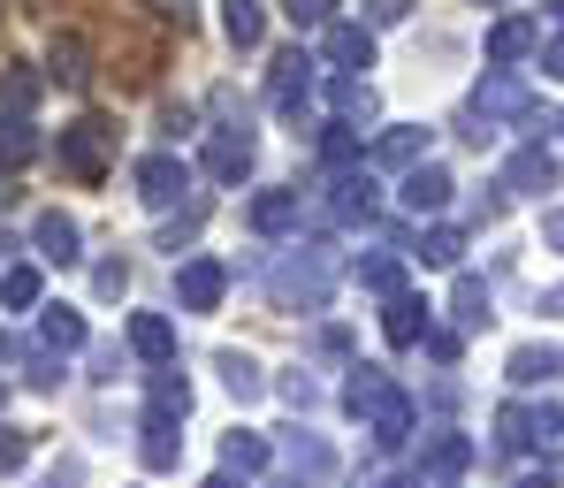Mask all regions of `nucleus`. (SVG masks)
I'll return each instance as SVG.
<instances>
[{"label":"nucleus","mask_w":564,"mask_h":488,"mask_svg":"<svg viewBox=\"0 0 564 488\" xmlns=\"http://www.w3.org/2000/svg\"><path fill=\"white\" fill-rule=\"evenodd\" d=\"M107 153H115V122H99V115H85L77 130H62V145H54V161H62L69 176H99Z\"/></svg>","instance_id":"obj_1"},{"label":"nucleus","mask_w":564,"mask_h":488,"mask_svg":"<svg viewBox=\"0 0 564 488\" xmlns=\"http://www.w3.org/2000/svg\"><path fill=\"white\" fill-rule=\"evenodd\" d=\"M184 184H191V169L176 153H145V161H138V198H145V206H169Z\"/></svg>","instance_id":"obj_2"},{"label":"nucleus","mask_w":564,"mask_h":488,"mask_svg":"<svg viewBox=\"0 0 564 488\" xmlns=\"http://www.w3.org/2000/svg\"><path fill=\"white\" fill-rule=\"evenodd\" d=\"M275 297H282V305H305V313H313V305L328 297V268H321V260H305V268H282V275H275Z\"/></svg>","instance_id":"obj_3"},{"label":"nucleus","mask_w":564,"mask_h":488,"mask_svg":"<svg viewBox=\"0 0 564 488\" xmlns=\"http://www.w3.org/2000/svg\"><path fill=\"white\" fill-rule=\"evenodd\" d=\"M344 404H351V412H367V420H381V412L397 404V390L381 382V367H351V382H344Z\"/></svg>","instance_id":"obj_4"},{"label":"nucleus","mask_w":564,"mask_h":488,"mask_svg":"<svg viewBox=\"0 0 564 488\" xmlns=\"http://www.w3.org/2000/svg\"><path fill=\"white\" fill-rule=\"evenodd\" d=\"M245 169H252V138H245V130H221V138L206 145V176H221V184H237Z\"/></svg>","instance_id":"obj_5"},{"label":"nucleus","mask_w":564,"mask_h":488,"mask_svg":"<svg viewBox=\"0 0 564 488\" xmlns=\"http://www.w3.org/2000/svg\"><path fill=\"white\" fill-rule=\"evenodd\" d=\"M305 93H313V62L290 46V54L275 62V107H282V115H297V107H305Z\"/></svg>","instance_id":"obj_6"},{"label":"nucleus","mask_w":564,"mask_h":488,"mask_svg":"<svg viewBox=\"0 0 564 488\" xmlns=\"http://www.w3.org/2000/svg\"><path fill=\"white\" fill-rule=\"evenodd\" d=\"M221 283H229V275H221V260H191L184 275H176V297H184L191 313H206V305L221 297Z\"/></svg>","instance_id":"obj_7"},{"label":"nucleus","mask_w":564,"mask_h":488,"mask_svg":"<svg viewBox=\"0 0 564 488\" xmlns=\"http://www.w3.org/2000/svg\"><path fill=\"white\" fill-rule=\"evenodd\" d=\"M328 62H344V69H367V62H375V39H367L359 23H328Z\"/></svg>","instance_id":"obj_8"},{"label":"nucleus","mask_w":564,"mask_h":488,"mask_svg":"<svg viewBox=\"0 0 564 488\" xmlns=\"http://www.w3.org/2000/svg\"><path fill=\"white\" fill-rule=\"evenodd\" d=\"M130 344H138L145 359H161V367L176 359V328H169L161 313H138V321H130Z\"/></svg>","instance_id":"obj_9"},{"label":"nucleus","mask_w":564,"mask_h":488,"mask_svg":"<svg viewBox=\"0 0 564 488\" xmlns=\"http://www.w3.org/2000/svg\"><path fill=\"white\" fill-rule=\"evenodd\" d=\"M473 115H527V85L519 77H488L473 93Z\"/></svg>","instance_id":"obj_10"},{"label":"nucleus","mask_w":564,"mask_h":488,"mask_svg":"<svg viewBox=\"0 0 564 488\" xmlns=\"http://www.w3.org/2000/svg\"><path fill=\"white\" fill-rule=\"evenodd\" d=\"M282 466H290V474H297L305 488H313V481H328V451H321L313 435H290V443H282Z\"/></svg>","instance_id":"obj_11"},{"label":"nucleus","mask_w":564,"mask_h":488,"mask_svg":"<svg viewBox=\"0 0 564 488\" xmlns=\"http://www.w3.org/2000/svg\"><path fill=\"white\" fill-rule=\"evenodd\" d=\"M443 198H451V176H443V169H412V176H404V206H412V214H435Z\"/></svg>","instance_id":"obj_12"},{"label":"nucleus","mask_w":564,"mask_h":488,"mask_svg":"<svg viewBox=\"0 0 564 488\" xmlns=\"http://www.w3.org/2000/svg\"><path fill=\"white\" fill-rule=\"evenodd\" d=\"M252 229H297V192H260L252 198Z\"/></svg>","instance_id":"obj_13"},{"label":"nucleus","mask_w":564,"mask_h":488,"mask_svg":"<svg viewBox=\"0 0 564 488\" xmlns=\"http://www.w3.org/2000/svg\"><path fill=\"white\" fill-rule=\"evenodd\" d=\"M221 31L229 46H260V0H221Z\"/></svg>","instance_id":"obj_14"},{"label":"nucleus","mask_w":564,"mask_h":488,"mask_svg":"<svg viewBox=\"0 0 564 488\" xmlns=\"http://www.w3.org/2000/svg\"><path fill=\"white\" fill-rule=\"evenodd\" d=\"M420 336H427V305L420 297H397L389 305V344H420Z\"/></svg>","instance_id":"obj_15"},{"label":"nucleus","mask_w":564,"mask_h":488,"mask_svg":"<svg viewBox=\"0 0 564 488\" xmlns=\"http://www.w3.org/2000/svg\"><path fill=\"white\" fill-rule=\"evenodd\" d=\"M138 451H145V466L161 474V466H176V451H184V443H176V427H169V420L153 412V420H145V443H138Z\"/></svg>","instance_id":"obj_16"},{"label":"nucleus","mask_w":564,"mask_h":488,"mask_svg":"<svg viewBox=\"0 0 564 488\" xmlns=\"http://www.w3.org/2000/svg\"><path fill=\"white\" fill-rule=\"evenodd\" d=\"M221 466L245 481V474H260V466H268V443H260V435H229V443H221Z\"/></svg>","instance_id":"obj_17"},{"label":"nucleus","mask_w":564,"mask_h":488,"mask_svg":"<svg viewBox=\"0 0 564 488\" xmlns=\"http://www.w3.org/2000/svg\"><path fill=\"white\" fill-rule=\"evenodd\" d=\"M184 404H191L184 375H176V367H161V375H153V412H161V420H184Z\"/></svg>","instance_id":"obj_18"},{"label":"nucleus","mask_w":564,"mask_h":488,"mask_svg":"<svg viewBox=\"0 0 564 488\" xmlns=\"http://www.w3.org/2000/svg\"><path fill=\"white\" fill-rule=\"evenodd\" d=\"M503 184H511V192H550V153H519V161L503 169Z\"/></svg>","instance_id":"obj_19"},{"label":"nucleus","mask_w":564,"mask_h":488,"mask_svg":"<svg viewBox=\"0 0 564 488\" xmlns=\"http://www.w3.org/2000/svg\"><path fill=\"white\" fill-rule=\"evenodd\" d=\"M39 245H46V260H77V221L69 214H46L39 221Z\"/></svg>","instance_id":"obj_20"},{"label":"nucleus","mask_w":564,"mask_h":488,"mask_svg":"<svg viewBox=\"0 0 564 488\" xmlns=\"http://www.w3.org/2000/svg\"><path fill=\"white\" fill-rule=\"evenodd\" d=\"M39 336H46V344H54V351H77V344H85V321H77V313H69V305H54V313H46V321H39Z\"/></svg>","instance_id":"obj_21"},{"label":"nucleus","mask_w":564,"mask_h":488,"mask_svg":"<svg viewBox=\"0 0 564 488\" xmlns=\"http://www.w3.org/2000/svg\"><path fill=\"white\" fill-rule=\"evenodd\" d=\"M420 458H427V474H458V466L473 458V443H466V435H435Z\"/></svg>","instance_id":"obj_22"},{"label":"nucleus","mask_w":564,"mask_h":488,"mask_svg":"<svg viewBox=\"0 0 564 488\" xmlns=\"http://www.w3.org/2000/svg\"><path fill=\"white\" fill-rule=\"evenodd\" d=\"M31 297H39V268H8V275H0V305H8V313H23Z\"/></svg>","instance_id":"obj_23"},{"label":"nucleus","mask_w":564,"mask_h":488,"mask_svg":"<svg viewBox=\"0 0 564 488\" xmlns=\"http://www.w3.org/2000/svg\"><path fill=\"white\" fill-rule=\"evenodd\" d=\"M420 145H427V130H389V138H381V161L404 169V161H420Z\"/></svg>","instance_id":"obj_24"},{"label":"nucleus","mask_w":564,"mask_h":488,"mask_svg":"<svg viewBox=\"0 0 564 488\" xmlns=\"http://www.w3.org/2000/svg\"><path fill=\"white\" fill-rule=\"evenodd\" d=\"M221 382H229L237 397H260V367H252V359H237V351H221Z\"/></svg>","instance_id":"obj_25"},{"label":"nucleus","mask_w":564,"mask_h":488,"mask_svg":"<svg viewBox=\"0 0 564 488\" xmlns=\"http://www.w3.org/2000/svg\"><path fill=\"white\" fill-rule=\"evenodd\" d=\"M527 46H534V23H503V31H496V46H488V54H496V62H519V54H527Z\"/></svg>","instance_id":"obj_26"},{"label":"nucleus","mask_w":564,"mask_h":488,"mask_svg":"<svg viewBox=\"0 0 564 488\" xmlns=\"http://www.w3.org/2000/svg\"><path fill=\"white\" fill-rule=\"evenodd\" d=\"M54 77L62 85H85V46L77 39H54Z\"/></svg>","instance_id":"obj_27"},{"label":"nucleus","mask_w":564,"mask_h":488,"mask_svg":"<svg viewBox=\"0 0 564 488\" xmlns=\"http://www.w3.org/2000/svg\"><path fill=\"white\" fill-rule=\"evenodd\" d=\"M420 260H435V268H458V229H427V237H420Z\"/></svg>","instance_id":"obj_28"},{"label":"nucleus","mask_w":564,"mask_h":488,"mask_svg":"<svg viewBox=\"0 0 564 488\" xmlns=\"http://www.w3.org/2000/svg\"><path fill=\"white\" fill-rule=\"evenodd\" d=\"M31 153H39L31 122H0V161H31Z\"/></svg>","instance_id":"obj_29"},{"label":"nucleus","mask_w":564,"mask_h":488,"mask_svg":"<svg viewBox=\"0 0 564 488\" xmlns=\"http://www.w3.org/2000/svg\"><path fill=\"white\" fill-rule=\"evenodd\" d=\"M336 107H344V115H359V122H367V115H375V93H367V85H359V77H336Z\"/></svg>","instance_id":"obj_30"},{"label":"nucleus","mask_w":564,"mask_h":488,"mask_svg":"<svg viewBox=\"0 0 564 488\" xmlns=\"http://www.w3.org/2000/svg\"><path fill=\"white\" fill-rule=\"evenodd\" d=\"M458 321H466V328H480V321H488V291H480V283H458Z\"/></svg>","instance_id":"obj_31"},{"label":"nucleus","mask_w":564,"mask_h":488,"mask_svg":"<svg viewBox=\"0 0 564 488\" xmlns=\"http://www.w3.org/2000/svg\"><path fill=\"white\" fill-rule=\"evenodd\" d=\"M359 283H367V291H397V260H389V252L359 260Z\"/></svg>","instance_id":"obj_32"},{"label":"nucleus","mask_w":564,"mask_h":488,"mask_svg":"<svg viewBox=\"0 0 564 488\" xmlns=\"http://www.w3.org/2000/svg\"><path fill=\"white\" fill-rule=\"evenodd\" d=\"M550 367H557V359H550V351H519V359H511V382H542V375H550Z\"/></svg>","instance_id":"obj_33"},{"label":"nucleus","mask_w":564,"mask_h":488,"mask_svg":"<svg viewBox=\"0 0 564 488\" xmlns=\"http://www.w3.org/2000/svg\"><path fill=\"white\" fill-rule=\"evenodd\" d=\"M31 458V443H23V427H0V474H15Z\"/></svg>","instance_id":"obj_34"},{"label":"nucleus","mask_w":564,"mask_h":488,"mask_svg":"<svg viewBox=\"0 0 564 488\" xmlns=\"http://www.w3.org/2000/svg\"><path fill=\"white\" fill-rule=\"evenodd\" d=\"M31 93H39V77H23V69L0 77V99H8V107H31Z\"/></svg>","instance_id":"obj_35"},{"label":"nucleus","mask_w":564,"mask_h":488,"mask_svg":"<svg viewBox=\"0 0 564 488\" xmlns=\"http://www.w3.org/2000/svg\"><path fill=\"white\" fill-rule=\"evenodd\" d=\"M282 8H290V23H328L336 0H282Z\"/></svg>","instance_id":"obj_36"},{"label":"nucleus","mask_w":564,"mask_h":488,"mask_svg":"<svg viewBox=\"0 0 564 488\" xmlns=\"http://www.w3.org/2000/svg\"><path fill=\"white\" fill-rule=\"evenodd\" d=\"M93 283H99V297H122V283H130V275H122V260H107Z\"/></svg>","instance_id":"obj_37"},{"label":"nucleus","mask_w":564,"mask_h":488,"mask_svg":"<svg viewBox=\"0 0 564 488\" xmlns=\"http://www.w3.org/2000/svg\"><path fill=\"white\" fill-rule=\"evenodd\" d=\"M404 8H412V0H367V15H375V23H397Z\"/></svg>","instance_id":"obj_38"},{"label":"nucleus","mask_w":564,"mask_h":488,"mask_svg":"<svg viewBox=\"0 0 564 488\" xmlns=\"http://www.w3.org/2000/svg\"><path fill=\"white\" fill-rule=\"evenodd\" d=\"M46 488H77V466H54V474H46Z\"/></svg>","instance_id":"obj_39"},{"label":"nucleus","mask_w":564,"mask_h":488,"mask_svg":"<svg viewBox=\"0 0 564 488\" xmlns=\"http://www.w3.org/2000/svg\"><path fill=\"white\" fill-rule=\"evenodd\" d=\"M542 237H550V245L564 252V214H550V229H542Z\"/></svg>","instance_id":"obj_40"},{"label":"nucleus","mask_w":564,"mask_h":488,"mask_svg":"<svg viewBox=\"0 0 564 488\" xmlns=\"http://www.w3.org/2000/svg\"><path fill=\"white\" fill-rule=\"evenodd\" d=\"M550 77H564V39H557V46H550Z\"/></svg>","instance_id":"obj_41"},{"label":"nucleus","mask_w":564,"mask_h":488,"mask_svg":"<svg viewBox=\"0 0 564 488\" xmlns=\"http://www.w3.org/2000/svg\"><path fill=\"white\" fill-rule=\"evenodd\" d=\"M206 488H245V481H237V474H214V481H206Z\"/></svg>","instance_id":"obj_42"},{"label":"nucleus","mask_w":564,"mask_h":488,"mask_svg":"<svg viewBox=\"0 0 564 488\" xmlns=\"http://www.w3.org/2000/svg\"><path fill=\"white\" fill-rule=\"evenodd\" d=\"M389 488H427V481H389Z\"/></svg>","instance_id":"obj_43"},{"label":"nucleus","mask_w":564,"mask_h":488,"mask_svg":"<svg viewBox=\"0 0 564 488\" xmlns=\"http://www.w3.org/2000/svg\"><path fill=\"white\" fill-rule=\"evenodd\" d=\"M519 488H550V481H519Z\"/></svg>","instance_id":"obj_44"},{"label":"nucleus","mask_w":564,"mask_h":488,"mask_svg":"<svg viewBox=\"0 0 564 488\" xmlns=\"http://www.w3.org/2000/svg\"><path fill=\"white\" fill-rule=\"evenodd\" d=\"M0 404H8V382H0Z\"/></svg>","instance_id":"obj_45"},{"label":"nucleus","mask_w":564,"mask_h":488,"mask_svg":"<svg viewBox=\"0 0 564 488\" xmlns=\"http://www.w3.org/2000/svg\"><path fill=\"white\" fill-rule=\"evenodd\" d=\"M0 252H8V245H0Z\"/></svg>","instance_id":"obj_46"}]
</instances>
